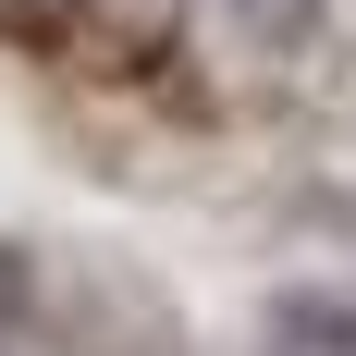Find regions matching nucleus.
<instances>
[{
    "mask_svg": "<svg viewBox=\"0 0 356 356\" xmlns=\"http://www.w3.org/2000/svg\"><path fill=\"white\" fill-rule=\"evenodd\" d=\"M283 356H356V320H332V307H283Z\"/></svg>",
    "mask_w": 356,
    "mask_h": 356,
    "instance_id": "f257e3e1",
    "label": "nucleus"
}]
</instances>
